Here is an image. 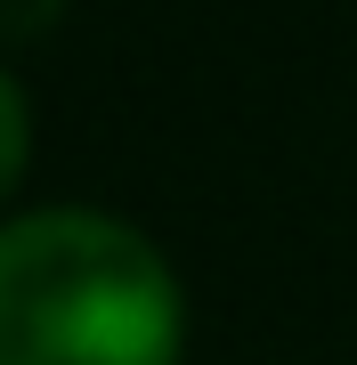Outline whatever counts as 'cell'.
I'll return each instance as SVG.
<instances>
[{
  "label": "cell",
  "instance_id": "1",
  "mask_svg": "<svg viewBox=\"0 0 357 365\" xmlns=\"http://www.w3.org/2000/svg\"><path fill=\"white\" fill-rule=\"evenodd\" d=\"M187 300L114 211H25L0 227V365H179Z\"/></svg>",
  "mask_w": 357,
  "mask_h": 365
},
{
  "label": "cell",
  "instance_id": "2",
  "mask_svg": "<svg viewBox=\"0 0 357 365\" xmlns=\"http://www.w3.org/2000/svg\"><path fill=\"white\" fill-rule=\"evenodd\" d=\"M25 163H33V114H25V90H16V73L0 66V203L16 195Z\"/></svg>",
  "mask_w": 357,
  "mask_h": 365
},
{
  "label": "cell",
  "instance_id": "3",
  "mask_svg": "<svg viewBox=\"0 0 357 365\" xmlns=\"http://www.w3.org/2000/svg\"><path fill=\"white\" fill-rule=\"evenodd\" d=\"M66 16V0H0V41H41Z\"/></svg>",
  "mask_w": 357,
  "mask_h": 365
}]
</instances>
